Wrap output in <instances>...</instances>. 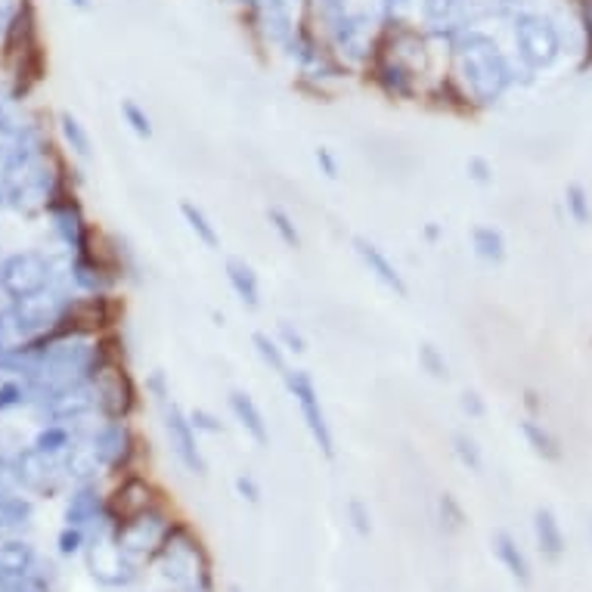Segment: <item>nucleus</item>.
Masks as SVG:
<instances>
[{"mask_svg": "<svg viewBox=\"0 0 592 592\" xmlns=\"http://www.w3.org/2000/svg\"><path fill=\"white\" fill-rule=\"evenodd\" d=\"M453 53V78L469 93L478 112L500 106L518 84V66L493 35L481 28H456L447 38Z\"/></svg>", "mask_w": 592, "mask_h": 592, "instance_id": "nucleus-1", "label": "nucleus"}, {"mask_svg": "<svg viewBox=\"0 0 592 592\" xmlns=\"http://www.w3.org/2000/svg\"><path fill=\"white\" fill-rule=\"evenodd\" d=\"M162 568V577L177 592H214V565L202 537L190 524L174 518L168 534L152 558Z\"/></svg>", "mask_w": 592, "mask_h": 592, "instance_id": "nucleus-2", "label": "nucleus"}, {"mask_svg": "<svg viewBox=\"0 0 592 592\" xmlns=\"http://www.w3.org/2000/svg\"><path fill=\"white\" fill-rule=\"evenodd\" d=\"M509 22H512L515 56H518V66L524 75H543L562 59L565 38L546 13L518 10L509 16Z\"/></svg>", "mask_w": 592, "mask_h": 592, "instance_id": "nucleus-3", "label": "nucleus"}, {"mask_svg": "<svg viewBox=\"0 0 592 592\" xmlns=\"http://www.w3.org/2000/svg\"><path fill=\"white\" fill-rule=\"evenodd\" d=\"M56 283H69V273L59 270L56 261L44 252H13L0 258V295L7 301L38 295Z\"/></svg>", "mask_w": 592, "mask_h": 592, "instance_id": "nucleus-4", "label": "nucleus"}, {"mask_svg": "<svg viewBox=\"0 0 592 592\" xmlns=\"http://www.w3.org/2000/svg\"><path fill=\"white\" fill-rule=\"evenodd\" d=\"M279 379H283L289 397L298 403V413L304 419V428L310 431V438H314L317 450L326 459H335V434H332V425H329V416H326V407L320 400V388H317L314 376H310L307 369L289 366Z\"/></svg>", "mask_w": 592, "mask_h": 592, "instance_id": "nucleus-5", "label": "nucleus"}, {"mask_svg": "<svg viewBox=\"0 0 592 592\" xmlns=\"http://www.w3.org/2000/svg\"><path fill=\"white\" fill-rule=\"evenodd\" d=\"M171 524H174V515H168L165 503H159V506H152V509H146V512H140L128 521H118L112 527V537H115V543L124 555L134 558L137 565H143V562H152L155 558V552H159Z\"/></svg>", "mask_w": 592, "mask_h": 592, "instance_id": "nucleus-6", "label": "nucleus"}, {"mask_svg": "<svg viewBox=\"0 0 592 592\" xmlns=\"http://www.w3.org/2000/svg\"><path fill=\"white\" fill-rule=\"evenodd\" d=\"M87 441L93 453H97L103 472H112V475L134 472V462L140 456V438L131 419H103L100 425L90 428Z\"/></svg>", "mask_w": 592, "mask_h": 592, "instance_id": "nucleus-7", "label": "nucleus"}, {"mask_svg": "<svg viewBox=\"0 0 592 592\" xmlns=\"http://www.w3.org/2000/svg\"><path fill=\"white\" fill-rule=\"evenodd\" d=\"M419 75L422 72H416L410 62H403L385 50H372V59L366 62V81H372V87L391 103H419L422 100Z\"/></svg>", "mask_w": 592, "mask_h": 592, "instance_id": "nucleus-8", "label": "nucleus"}, {"mask_svg": "<svg viewBox=\"0 0 592 592\" xmlns=\"http://www.w3.org/2000/svg\"><path fill=\"white\" fill-rule=\"evenodd\" d=\"M93 391H97V416L100 419H131L140 410V385L128 372L121 360L109 363L97 379H93Z\"/></svg>", "mask_w": 592, "mask_h": 592, "instance_id": "nucleus-9", "label": "nucleus"}, {"mask_svg": "<svg viewBox=\"0 0 592 592\" xmlns=\"http://www.w3.org/2000/svg\"><path fill=\"white\" fill-rule=\"evenodd\" d=\"M87 568L93 580L109 589H124L140 577V565L118 549L112 537V524H103V531L87 546Z\"/></svg>", "mask_w": 592, "mask_h": 592, "instance_id": "nucleus-10", "label": "nucleus"}, {"mask_svg": "<svg viewBox=\"0 0 592 592\" xmlns=\"http://www.w3.org/2000/svg\"><path fill=\"white\" fill-rule=\"evenodd\" d=\"M326 44L345 66H366L372 59V50H376V41H372V19L363 10L345 13L326 31Z\"/></svg>", "mask_w": 592, "mask_h": 592, "instance_id": "nucleus-11", "label": "nucleus"}, {"mask_svg": "<svg viewBox=\"0 0 592 592\" xmlns=\"http://www.w3.org/2000/svg\"><path fill=\"white\" fill-rule=\"evenodd\" d=\"M162 428H165L171 453L177 456V462L183 465V469L190 475H196V478H205L208 462H205V453L199 447V431L193 428L190 416H186V410L180 407V403L171 400L168 407H162Z\"/></svg>", "mask_w": 592, "mask_h": 592, "instance_id": "nucleus-12", "label": "nucleus"}, {"mask_svg": "<svg viewBox=\"0 0 592 592\" xmlns=\"http://www.w3.org/2000/svg\"><path fill=\"white\" fill-rule=\"evenodd\" d=\"M13 481L28 490V493H41L50 496L59 490V484L66 481V469H62V456H47L35 444L22 447L13 456Z\"/></svg>", "mask_w": 592, "mask_h": 592, "instance_id": "nucleus-13", "label": "nucleus"}, {"mask_svg": "<svg viewBox=\"0 0 592 592\" xmlns=\"http://www.w3.org/2000/svg\"><path fill=\"white\" fill-rule=\"evenodd\" d=\"M162 503V490L155 487L146 475L140 472H128V475H121L118 487L106 496V518L109 524L115 527L118 521H128L152 506H159Z\"/></svg>", "mask_w": 592, "mask_h": 592, "instance_id": "nucleus-14", "label": "nucleus"}, {"mask_svg": "<svg viewBox=\"0 0 592 592\" xmlns=\"http://www.w3.org/2000/svg\"><path fill=\"white\" fill-rule=\"evenodd\" d=\"M50 224H53V233L56 239L66 245L69 255H78V252H87V248L93 245V239H97V233H93V227L87 224V217L78 205V199L72 193H62L50 208Z\"/></svg>", "mask_w": 592, "mask_h": 592, "instance_id": "nucleus-15", "label": "nucleus"}, {"mask_svg": "<svg viewBox=\"0 0 592 592\" xmlns=\"http://www.w3.org/2000/svg\"><path fill=\"white\" fill-rule=\"evenodd\" d=\"M35 410L44 416V422L78 425V422H84L90 416H97V391H93V382L62 388V391L38 400Z\"/></svg>", "mask_w": 592, "mask_h": 592, "instance_id": "nucleus-16", "label": "nucleus"}, {"mask_svg": "<svg viewBox=\"0 0 592 592\" xmlns=\"http://www.w3.org/2000/svg\"><path fill=\"white\" fill-rule=\"evenodd\" d=\"M252 16H255V25L261 31V38L270 47L286 50L292 44L295 31H298L292 0H255Z\"/></svg>", "mask_w": 592, "mask_h": 592, "instance_id": "nucleus-17", "label": "nucleus"}, {"mask_svg": "<svg viewBox=\"0 0 592 592\" xmlns=\"http://www.w3.org/2000/svg\"><path fill=\"white\" fill-rule=\"evenodd\" d=\"M351 248H354V255L360 258V264L369 270V276L376 279V283H382L397 298H407L410 295V286H407V279H403L400 267L388 258V252H385L379 242H372L369 236H354L351 239Z\"/></svg>", "mask_w": 592, "mask_h": 592, "instance_id": "nucleus-18", "label": "nucleus"}, {"mask_svg": "<svg viewBox=\"0 0 592 592\" xmlns=\"http://www.w3.org/2000/svg\"><path fill=\"white\" fill-rule=\"evenodd\" d=\"M227 407H230L233 419L239 422V428L248 434V438H252L258 447H270V425H267L258 400L252 394L242 391V388H233L227 394Z\"/></svg>", "mask_w": 592, "mask_h": 592, "instance_id": "nucleus-19", "label": "nucleus"}, {"mask_svg": "<svg viewBox=\"0 0 592 592\" xmlns=\"http://www.w3.org/2000/svg\"><path fill=\"white\" fill-rule=\"evenodd\" d=\"M422 100L434 109V112H444V115H456V118H472L478 115L475 103L469 100V93L462 90V84L456 78H441L434 81V87L422 90Z\"/></svg>", "mask_w": 592, "mask_h": 592, "instance_id": "nucleus-20", "label": "nucleus"}, {"mask_svg": "<svg viewBox=\"0 0 592 592\" xmlns=\"http://www.w3.org/2000/svg\"><path fill=\"white\" fill-rule=\"evenodd\" d=\"M106 518V496L97 490V481L78 484L69 496L66 506V524L72 527H87V524H103Z\"/></svg>", "mask_w": 592, "mask_h": 592, "instance_id": "nucleus-21", "label": "nucleus"}, {"mask_svg": "<svg viewBox=\"0 0 592 592\" xmlns=\"http://www.w3.org/2000/svg\"><path fill=\"white\" fill-rule=\"evenodd\" d=\"M490 546H493V555L500 558V565L509 571V577H512L518 586H531V583H534L531 562H527L524 549L518 546V540H515L509 531H496V534L490 537Z\"/></svg>", "mask_w": 592, "mask_h": 592, "instance_id": "nucleus-22", "label": "nucleus"}, {"mask_svg": "<svg viewBox=\"0 0 592 592\" xmlns=\"http://www.w3.org/2000/svg\"><path fill=\"white\" fill-rule=\"evenodd\" d=\"M224 273H227V283H230L233 295L242 301V307L261 310V279H258L255 267L245 258H227Z\"/></svg>", "mask_w": 592, "mask_h": 592, "instance_id": "nucleus-23", "label": "nucleus"}, {"mask_svg": "<svg viewBox=\"0 0 592 592\" xmlns=\"http://www.w3.org/2000/svg\"><path fill=\"white\" fill-rule=\"evenodd\" d=\"M534 537H537V546H540L543 558H549V562H562L565 552H568V540H565V531H562V521L555 518L552 509L540 506L534 512Z\"/></svg>", "mask_w": 592, "mask_h": 592, "instance_id": "nucleus-24", "label": "nucleus"}, {"mask_svg": "<svg viewBox=\"0 0 592 592\" xmlns=\"http://www.w3.org/2000/svg\"><path fill=\"white\" fill-rule=\"evenodd\" d=\"M518 431H521V438L524 444L534 450V456H540L543 462H562L565 459V447L562 441L555 438V434L534 416H524L518 422Z\"/></svg>", "mask_w": 592, "mask_h": 592, "instance_id": "nucleus-25", "label": "nucleus"}, {"mask_svg": "<svg viewBox=\"0 0 592 592\" xmlns=\"http://www.w3.org/2000/svg\"><path fill=\"white\" fill-rule=\"evenodd\" d=\"M62 469H66V478L69 481L90 484V481H97V475L103 472V465H100L97 453H93L90 441H75L69 447V453L62 456Z\"/></svg>", "mask_w": 592, "mask_h": 592, "instance_id": "nucleus-26", "label": "nucleus"}, {"mask_svg": "<svg viewBox=\"0 0 592 592\" xmlns=\"http://www.w3.org/2000/svg\"><path fill=\"white\" fill-rule=\"evenodd\" d=\"M469 242H472V252L484 264H503L509 258V245H506L503 230H496L490 224H475L469 230Z\"/></svg>", "mask_w": 592, "mask_h": 592, "instance_id": "nucleus-27", "label": "nucleus"}, {"mask_svg": "<svg viewBox=\"0 0 592 592\" xmlns=\"http://www.w3.org/2000/svg\"><path fill=\"white\" fill-rule=\"evenodd\" d=\"M38 552L25 540H7L0 543V577H25L35 571Z\"/></svg>", "mask_w": 592, "mask_h": 592, "instance_id": "nucleus-28", "label": "nucleus"}, {"mask_svg": "<svg viewBox=\"0 0 592 592\" xmlns=\"http://www.w3.org/2000/svg\"><path fill=\"white\" fill-rule=\"evenodd\" d=\"M31 131V121L22 115V100L0 87V140L16 143Z\"/></svg>", "mask_w": 592, "mask_h": 592, "instance_id": "nucleus-29", "label": "nucleus"}, {"mask_svg": "<svg viewBox=\"0 0 592 592\" xmlns=\"http://www.w3.org/2000/svg\"><path fill=\"white\" fill-rule=\"evenodd\" d=\"M462 0H419V10H422V22L438 31L441 38H450L456 31V16H459Z\"/></svg>", "mask_w": 592, "mask_h": 592, "instance_id": "nucleus-30", "label": "nucleus"}, {"mask_svg": "<svg viewBox=\"0 0 592 592\" xmlns=\"http://www.w3.org/2000/svg\"><path fill=\"white\" fill-rule=\"evenodd\" d=\"M180 217H183V224L190 227V233L205 245V248H221V233H217V227L211 224V217L190 199H183L180 202Z\"/></svg>", "mask_w": 592, "mask_h": 592, "instance_id": "nucleus-31", "label": "nucleus"}, {"mask_svg": "<svg viewBox=\"0 0 592 592\" xmlns=\"http://www.w3.org/2000/svg\"><path fill=\"white\" fill-rule=\"evenodd\" d=\"M75 441L78 438L72 425H62V422H44L41 431L35 434V447L47 456H66Z\"/></svg>", "mask_w": 592, "mask_h": 592, "instance_id": "nucleus-32", "label": "nucleus"}, {"mask_svg": "<svg viewBox=\"0 0 592 592\" xmlns=\"http://www.w3.org/2000/svg\"><path fill=\"white\" fill-rule=\"evenodd\" d=\"M31 515H35L31 500L7 493V490L0 493V527H4V531H19V527H25L31 521Z\"/></svg>", "mask_w": 592, "mask_h": 592, "instance_id": "nucleus-33", "label": "nucleus"}, {"mask_svg": "<svg viewBox=\"0 0 592 592\" xmlns=\"http://www.w3.org/2000/svg\"><path fill=\"white\" fill-rule=\"evenodd\" d=\"M267 224H270V230L279 236V242H283L286 248H298L304 245V239H301V230H298V224H295V217L286 211V208H279V205H267Z\"/></svg>", "mask_w": 592, "mask_h": 592, "instance_id": "nucleus-34", "label": "nucleus"}, {"mask_svg": "<svg viewBox=\"0 0 592 592\" xmlns=\"http://www.w3.org/2000/svg\"><path fill=\"white\" fill-rule=\"evenodd\" d=\"M252 348H255V354L261 357V363H264L270 372H276V376H283V372L289 369L286 348L279 345L276 338H270L267 332H255V335H252Z\"/></svg>", "mask_w": 592, "mask_h": 592, "instance_id": "nucleus-35", "label": "nucleus"}, {"mask_svg": "<svg viewBox=\"0 0 592 592\" xmlns=\"http://www.w3.org/2000/svg\"><path fill=\"white\" fill-rule=\"evenodd\" d=\"M59 134L78 159H90V134L72 112H59Z\"/></svg>", "mask_w": 592, "mask_h": 592, "instance_id": "nucleus-36", "label": "nucleus"}, {"mask_svg": "<svg viewBox=\"0 0 592 592\" xmlns=\"http://www.w3.org/2000/svg\"><path fill=\"white\" fill-rule=\"evenodd\" d=\"M565 208H568V217L577 227H589L592 224V199H589L583 183L574 180V183L565 186Z\"/></svg>", "mask_w": 592, "mask_h": 592, "instance_id": "nucleus-37", "label": "nucleus"}, {"mask_svg": "<svg viewBox=\"0 0 592 592\" xmlns=\"http://www.w3.org/2000/svg\"><path fill=\"white\" fill-rule=\"evenodd\" d=\"M416 357H419L422 372H428L434 382H447L450 379V363H447V357H444V351L438 345L422 341V345L416 348Z\"/></svg>", "mask_w": 592, "mask_h": 592, "instance_id": "nucleus-38", "label": "nucleus"}, {"mask_svg": "<svg viewBox=\"0 0 592 592\" xmlns=\"http://www.w3.org/2000/svg\"><path fill=\"white\" fill-rule=\"evenodd\" d=\"M453 456L469 472H475V475L484 472V453H481V447H478V441L472 438V434H465V431H456L453 434Z\"/></svg>", "mask_w": 592, "mask_h": 592, "instance_id": "nucleus-39", "label": "nucleus"}, {"mask_svg": "<svg viewBox=\"0 0 592 592\" xmlns=\"http://www.w3.org/2000/svg\"><path fill=\"white\" fill-rule=\"evenodd\" d=\"M438 515H441V527L444 534H459L465 524H469V515H465L462 503L453 493H441L438 496Z\"/></svg>", "mask_w": 592, "mask_h": 592, "instance_id": "nucleus-40", "label": "nucleus"}, {"mask_svg": "<svg viewBox=\"0 0 592 592\" xmlns=\"http://www.w3.org/2000/svg\"><path fill=\"white\" fill-rule=\"evenodd\" d=\"M19 407H31V391L22 379H4L0 382V413H10Z\"/></svg>", "mask_w": 592, "mask_h": 592, "instance_id": "nucleus-41", "label": "nucleus"}, {"mask_svg": "<svg viewBox=\"0 0 592 592\" xmlns=\"http://www.w3.org/2000/svg\"><path fill=\"white\" fill-rule=\"evenodd\" d=\"M121 118L124 124L140 137V140H149L152 137V118L146 115V109L134 100H121Z\"/></svg>", "mask_w": 592, "mask_h": 592, "instance_id": "nucleus-42", "label": "nucleus"}, {"mask_svg": "<svg viewBox=\"0 0 592 592\" xmlns=\"http://www.w3.org/2000/svg\"><path fill=\"white\" fill-rule=\"evenodd\" d=\"M310 10H314V16H317V25L323 31H329L341 16L351 13V4L348 0H310Z\"/></svg>", "mask_w": 592, "mask_h": 592, "instance_id": "nucleus-43", "label": "nucleus"}, {"mask_svg": "<svg viewBox=\"0 0 592 592\" xmlns=\"http://www.w3.org/2000/svg\"><path fill=\"white\" fill-rule=\"evenodd\" d=\"M13 168H16V149L13 143L0 140V208H7V199H10Z\"/></svg>", "mask_w": 592, "mask_h": 592, "instance_id": "nucleus-44", "label": "nucleus"}, {"mask_svg": "<svg viewBox=\"0 0 592 592\" xmlns=\"http://www.w3.org/2000/svg\"><path fill=\"white\" fill-rule=\"evenodd\" d=\"M276 341H279V345H283L289 354H295V357L307 354V338L301 335V329H298L292 320H279V323H276Z\"/></svg>", "mask_w": 592, "mask_h": 592, "instance_id": "nucleus-45", "label": "nucleus"}, {"mask_svg": "<svg viewBox=\"0 0 592 592\" xmlns=\"http://www.w3.org/2000/svg\"><path fill=\"white\" fill-rule=\"evenodd\" d=\"M186 416H190V422H193V428H196L199 434H211V438H217V434H224V431H227L224 419L217 416V413H211V410H205V407L186 410Z\"/></svg>", "mask_w": 592, "mask_h": 592, "instance_id": "nucleus-46", "label": "nucleus"}, {"mask_svg": "<svg viewBox=\"0 0 592 592\" xmlns=\"http://www.w3.org/2000/svg\"><path fill=\"white\" fill-rule=\"evenodd\" d=\"M345 515H348L351 527H354L360 537H369L372 534V515H369V506L360 500V496H351L348 506H345Z\"/></svg>", "mask_w": 592, "mask_h": 592, "instance_id": "nucleus-47", "label": "nucleus"}, {"mask_svg": "<svg viewBox=\"0 0 592 592\" xmlns=\"http://www.w3.org/2000/svg\"><path fill=\"white\" fill-rule=\"evenodd\" d=\"M580 28H583V59L580 72L592 66V0H580Z\"/></svg>", "mask_w": 592, "mask_h": 592, "instance_id": "nucleus-48", "label": "nucleus"}, {"mask_svg": "<svg viewBox=\"0 0 592 592\" xmlns=\"http://www.w3.org/2000/svg\"><path fill=\"white\" fill-rule=\"evenodd\" d=\"M146 397H152L159 407H168L171 403V382L162 369H152L149 376H146Z\"/></svg>", "mask_w": 592, "mask_h": 592, "instance_id": "nucleus-49", "label": "nucleus"}, {"mask_svg": "<svg viewBox=\"0 0 592 592\" xmlns=\"http://www.w3.org/2000/svg\"><path fill=\"white\" fill-rule=\"evenodd\" d=\"M59 552L62 555H78L81 549H84V543H87V537H84V527H72V524H66L62 527V534H59Z\"/></svg>", "mask_w": 592, "mask_h": 592, "instance_id": "nucleus-50", "label": "nucleus"}, {"mask_svg": "<svg viewBox=\"0 0 592 592\" xmlns=\"http://www.w3.org/2000/svg\"><path fill=\"white\" fill-rule=\"evenodd\" d=\"M459 410L469 416V419H484L487 416V400L475 388H465L459 394Z\"/></svg>", "mask_w": 592, "mask_h": 592, "instance_id": "nucleus-51", "label": "nucleus"}, {"mask_svg": "<svg viewBox=\"0 0 592 592\" xmlns=\"http://www.w3.org/2000/svg\"><path fill=\"white\" fill-rule=\"evenodd\" d=\"M465 174L481 186L493 183V165H490V159H484V155H469V162H465Z\"/></svg>", "mask_w": 592, "mask_h": 592, "instance_id": "nucleus-52", "label": "nucleus"}, {"mask_svg": "<svg viewBox=\"0 0 592 592\" xmlns=\"http://www.w3.org/2000/svg\"><path fill=\"white\" fill-rule=\"evenodd\" d=\"M314 162H317V168H320V174H323L326 180H338V177H341V165H338L335 152H332L329 146H317V149H314Z\"/></svg>", "mask_w": 592, "mask_h": 592, "instance_id": "nucleus-53", "label": "nucleus"}, {"mask_svg": "<svg viewBox=\"0 0 592 592\" xmlns=\"http://www.w3.org/2000/svg\"><path fill=\"white\" fill-rule=\"evenodd\" d=\"M233 487H236V493L242 496V500H245V503H252V506H258V503H261V496H264V493H261V484H258L252 475H245V472H242V475H236Z\"/></svg>", "mask_w": 592, "mask_h": 592, "instance_id": "nucleus-54", "label": "nucleus"}, {"mask_svg": "<svg viewBox=\"0 0 592 592\" xmlns=\"http://www.w3.org/2000/svg\"><path fill=\"white\" fill-rule=\"evenodd\" d=\"M521 403H524V407H527V410H531V416H534V419H537V416L543 413V400H540V394H537V391H531V388H527V391H524V397H521Z\"/></svg>", "mask_w": 592, "mask_h": 592, "instance_id": "nucleus-55", "label": "nucleus"}, {"mask_svg": "<svg viewBox=\"0 0 592 592\" xmlns=\"http://www.w3.org/2000/svg\"><path fill=\"white\" fill-rule=\"evenodd\" d=\"M441 236H444V230H441L438 224H425V239H428V242H438Z\"/></svg>", "mask_w": 592, "mask_h": 592, "instance_id": "nucleus-56", "label": "nucleus"}, {"mask_svg": "<svg viewBox=\"0 0 592 592\" xmlns=\"http://www.w3.org/2000/svg\"><path fill=\"white\" fill-rule=\"evenodd\" d=\"M407 4H413V0H382V7H385L388 13H394V10H400V7H407Z\"/></svg>", "mask_w": 592, "mask_h": 592, "instance_id": "nucleus-57", "label": "nucleus"}, {"mask_svg": "<svg viewBox=\"0 0 592 592\" xmlns=\"http://www.w3.org/2000/svg\"><path fill=\"white\" fill-rule=\"evenodd\" d=\"M72 4H75L78 10H90V0H72Z\"/></svg>", "mask_w": 592, "mask_h": 592, "instance_id": "nucleus-58", "label": "nucleus"}, {"mask_svg": "<svg viewBox=\"0 0 592 592\" xmlns=\"http://www.w3.org/2000/svg\"><path fill=\"white\" fill-rule=\"evenodd\" d=\"M227 592H242V589H236V586H230V589H227Z\"/></svg>", "mask_w": 592, "mask_h": 592, "instance_id": "nucleus-59", "label": "nucleus"}, {"mask_svg": "<svg viewBox=\"0 0 592 592\" xmlns=\"http://www.w3.org/2000/svg\"><path fill=\"white\" fill-rule=\"evenodd\" d=\"M589 534H592V524H589Z\"/></svg>", "mask_w": 592, "mask_h": 592, "instance_id": "nucleus-60", "label": "nucleus"}]
</instances>
